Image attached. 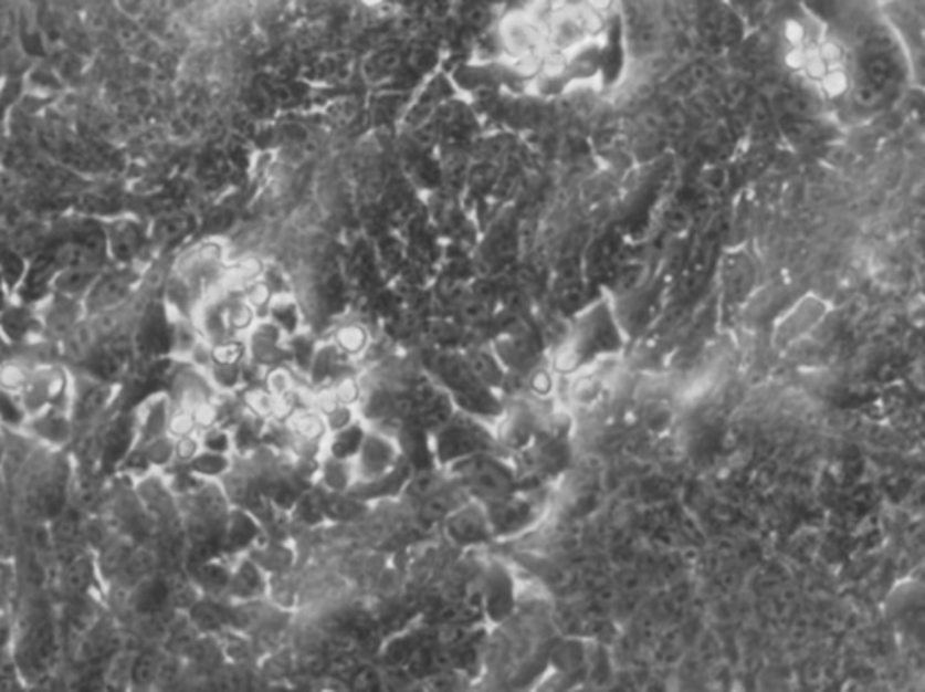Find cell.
Segmentation results:
<instances>
[{
	"mask_svg": "<svg viewBox=\"0 0 925 692\" xmlns=\"http://www.w3.org/2000/svg\"><path fill=\"white\" fill-rule=\"evenodd\" d=\"M465 480L480 494L488 495L491 500H506L515 489L514 478L506 466L488 458H480L465 465Z\"/></svg>",
	"mask_w": 925,
	"mask_h": 692,
	"instance_id": "3957f363",
	"label": "cell"
},
{
	"mask_svg": "<svg viewBox=\"0 0 925 692\" xmlns=\"http://www.w3.org/2000/svg\"><path fill=\"white\" fill-rule=\"evenodd\" d=\"M361 340H364V338H361V333L358 332V329H347V332H344V335H341V344H344L349 352H357V347L360 346Z\"/></svg>",
	"mask_w": 925,
	"mask_h": 692,
	"instance_id": "ffe728a7",
	"label": "cell"
},
{
	"mask_svg": "<svg viewBox=\"0 0 925 692\" xmlns=\"http://www.w3.org/2000/svg\"><path fill=\"white\" fill-rule=\"evenodd\" d=\"M486 528H488V521L485 515L475 512V510H466L455 515L451 523V532L454 539L461 543H475V541L486 539Z\"/></svg>",
	"mask_w": 925,
	"mask_h": 692,
	"instance_id": "9c48e42d",
	"label": "cell"
},
{
	"mask_svg": "<svg viewBox=\"0 0 925 692\" xmlns=\"http://www.w3.org/2000/svg\"><path fill=\"white\" fill-rule=\"evenodd\" d=\"M193 618H196V622L199 626H203L207 629L218 628L219 623L223 622V617L212 606H198L196 611H193Z\"/></svg>",
	"mask_w": 925,
	"mask_h": 692,
	"instance_id": "e0dca14e",
	"label": "cell"
},
{
	"mask_svg": "<svg viewBox=\"0 0 925 692\" xmlns=\"http://www.w3.org/2000/svg\"><path fill=\"white\" fill-rule=\"evenodd\" d=\"M486 602L488 611L494 618H505L512 611L514 595H512L511 579L503 572H495L486 586Z\"/></svg>",
	"mask_w": 925,
	"mask_h": 692,
	"instance_id": "ba28073f",
	"label": "cell"
},
{
	"mask_svg": "<svg viewBox=\"0 0 925 692\" xmlns=\"http://www.w3.org/2000/svg\"><path fill=\"white\" fill-rule=\"evenodd\" d=\"M407 447H409V454H411L416 465L423 466L429 463V452H427L425 441H423V434L421 432H409Z\"/></svg>",
	"mask_w": 925,
	"mask_h": 692,
	"instance_id": "5bb4252c",
	"label": "cell"
},
{
	"mask_svg": "<svg viewBox=\"0 0 925 692\" xmlns=\"http://www.w3.org/2000/svg\"><path fill=\"white\" fill-rule=\"evenodd\" d=\"M327 510H329L335 517H338V520H347V517H353V515L357 514V506L351 505V503H347V501L344 500L329 501V503H327Z\"/></svg>",
	"mask_w": 925,
	"mask_h": 692,
	"instance_id": "d6986e66",
	"label": "cell"
},
{
	"mask_svg": "<svg viewBox=\"0 0 925 692\" xmlns=\"http://www.w3.org/2000/svg\"><path fill=\"white\" fill-rule=\"evenodd\" d=\"M113 389L98 381L73 384L71 389L70 415L73 421H91L104 412L113 400Z\"/></svg>",
	"mask_w": 925,
	"mask_h": 692,
	"instance_id": "5b68a950",
	"label": "cell"
},
{
	"mask_svg": "<svg viewBox=\"0 0 925 692\" xmlns=\"http://www.w3.org/2000/svg\"><path fill=\"white\" fill-rule=\"evenodd\" d=\"M904 80V64L895 40L886 31H868L853 78V99L862 107L886 102Z\"/></svg>",
	"mask_w": 925,
	"mask_h": 692,
	"instance_id": "6da1fadb",
	"label": "cell"
},
{
	"mask_svg": "<svg viewBox=\"0 0 925 692\" xmlns=\"http://www.w3.org/2000/svg\"><path fill=\"white\" fill-rule=\"evenodd\" d=\"M529 508L523 501L501 500L491 512V526H494L501 534H508L521 528L528 521Z\"/></svg>",
	"mask_w": 925,
	"mask_h": 692,
	"instance_id": "52a82bcc",
	"label": "cell"
},
{
	"mask_svg": "<svg viewBox=\"0 0 925 692\" xmlns=\"http://www.w3.org/2000/svg\"><path fill=\"white\" fill-rule=\"evenodd\" d=\"M620 347H622V337H620L619 327L614 324L608 307L605 304H597L575 324L574 332L569 333L568 342L560 352L557 366L560 371H575L579 367L588 366L600 356L620 352Z\"/></svg>",
	"mask_w": 925,
	"mask_h": 692,
	"instance_id": "7a4b0ae2",
	"label": "cell"
},
{
	"mask_svg": "<svg viewBox=\"0 0 925 692\" xmlns=\"http://www.w3.org/2000/svg\"><path fill=\"white\" fill-rule=\"evenodd\" d=\"M167 595H169V589L164 583H147L136 597V608L145 614L158 611L167 600Z\"/></svg>",
	"mask_w": 925,
	"mask_h": 692,
	"instance_id": "30bf717a",
	"label": "cell"
},
{
	"mask_svg": "<svg viewBox=\"0 0 925 692\" xmlns=\"http://www.w3.org/2000/svg\"><path fill=\"white\" fill-rule=\"evenodd\" d=\"M455 506H458V500H455L451 492L434 495V497H431L429 503H427L425 510H423V517H425L427 521L441 520V517H445L451 510H454Z\"/></svg>",
	"mask_w": 925,
	"mask_h": 692,
	"instance_id": "4fadbf2b",
	"label": "cell"
},
{
	"mask_svg": "<svg viewBox=\"0 0 925 692\" xmlns=\"http://www.w3.org/2000/svg\"><path fill=\"white\" fill-rule=\"evenodd\" d=\"M360 440L361 432L358 431V429H351V431L344 432V434H341L337 440L335 452H337L340 458H346V455L353 454V452L358 449Z\"/></svg>",
	"mask_w": 925,
	"mask_h": 692,
	"instance_id": "2e32d148",
	"label": "cell"
},
{
	"mask_svg": "<svg viewBox=\"0 0 925 692\" xmlns=\"http://www.w3.org/2000/svg\"><path fill=\"white\" fill-rule=\"evenodd\" d=\"M924 586L921 583L898 584L886 602V614L891 622L898 628H910V623H916L924 611Z\"/></svg>",
	"mask_w": 925,
	"mask_h": 692,
	"instance_id": "277c9868",
	"label": "cell"
},
{
	"mask_svg": "<svg viewBox=\"0 0 925 692\" xmlns=\"http://www.w3.org/2000/svg\"><path fill=\"white\" fill-rule=\"evenodd\" d=\"M387 460H389V450L381 445L380 441H371L369 447H367L366 452L367 466H371L372 470H377L380 469L381 465H386Z\"/></svg>",
	"mask_w": 925,
	"mask_h": 692,
	"instance_id": "ac0fdd59",
	"label": "cell"
},
{
	"mask_svg": "<svg viewBox=\"0 0 925 692\" xmlns=\"http://www.w3.org/2000/svg\"><path fill=\"white\" fill-rule=\"evenodd\" d=\"M159 673L158 658L150 653H144L141 657L133 660V669H130V682L136 685H149L156 680Z\"/></svg>",
	"mask_w": 925,
	"mask_h": 692,
	"instance_id": "8fae6325",
	"label": "cell"
},
{
	"mask_svg": "<svg viewBox=\"0 0 925 692\" xmlns=\"http://www.w3.org/2000/svg\"><path fill=\"white\" fill-rule=\"evenodd\" d=\"M90 577L91 564L87 563V560L82 559V557L73 560V563L67 566V569H65V584H67V588H70L71 591H75V594H78L82 589L87 588Z\"/></svg>",
	"mask_w": 925,
	"mask_h": 692,
	"instance_id": "7c38bea8",
	"label": "cell"
},
{
	"mask_svg": "<svg viewBox=\"0 0 925 692\" xmlns=\"http://www.w3.org/2000/svg\"><path fill=\"white\" fill-rule=\"evenodd\" d=\"M208 447L212 450H223L227 447V440H224L223 436H212L210 440H208Z\"/></svg>",
	"mask_w": 925,
	"mask_h": 692,
	"instance_id": "44dd1931",
	"label": "cell"
},
{
	"mask_svg": "<svg viewBox=\"0 0 925 692\" xmlns=\"http://www.w3.org/2000/svg\"><path fill=\"white\" fill-rule=\"evenodd\" d=\"M380 682V677L372 669H360L353 674V685L358 691H378Z\"/></svg>",
	"mask_w": 925,
	"mask_h": 692,
	"instance_id": "9a60e30c",
	"label": "cell"
},
{
	"mask_svg": "<svg viewBox=\"0 0 925 692\" xmlns=\"http://www.w3.org/2000/svg\"><path fill=\"white\" fill-rule=\"evenodd\" d=\"M483 443H485L483 436L480 432L472 431L471 427H451L441 434L440 454L445 460H454V458L471 454L474 450L481 449Z\"/></svg>",
	"mask_w": 925,
	"mask_h": 692,
	"instance_id": "8992f818",
	"label": "cell"
}]
</instances>
